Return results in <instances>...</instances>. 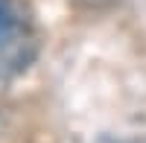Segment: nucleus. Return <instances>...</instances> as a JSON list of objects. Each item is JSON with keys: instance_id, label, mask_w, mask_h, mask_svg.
I'll return each instance as SVG.
<instances>
[{"instance_id": "1", "label": "nucleus", "mask_w": 146, "mask_h": 143, "mask_svg": "<svg viewBox=\"0 0 146 143\" xmlns=\"http://www.w3.org/2000/svg\"><path fill=\"white\" fill-rule=\"evenodd\" d=\"M35 35L23 9L15 0H0V85L29 64Z\"/></svg>"}]
</instances>
